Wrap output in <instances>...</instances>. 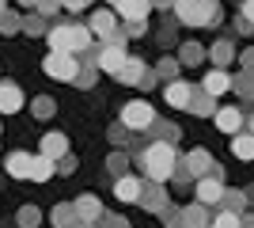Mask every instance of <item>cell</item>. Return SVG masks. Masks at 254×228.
I'll use <instances>...</instances> for the list:
<instances>
[{
  "label": "cell",
  "instance_id": "obj_13",
  "mask_svg": "<svg viewBox=\"0 0 254 228\" xmlns=\"http://www.w3.org/2000/svg\"><path fill=\"white\" fill-rule=\"evenodd\" d=\"M114 194L122 198V202H140L144 183H140L137 175H118V179H114Z\"/></svg>",
  "mask_w": 254,
  "mask_h": 228
},
{
  "label": "cell",
  "instance_id": "obj_30",
  "mask_svg": "<svg viewBox=\"0 0 254 228\" xmlns=\"http://www.w3.org/2000/svg\"><path fill=\"white\" fill-rule=\"evenodd\" d=\"M38 221H42L38 206H23V209H19V228H34Z\"/></svg>",
  "mask_w": 254,
  "mask_h": 228
},
{
  "label": "cell",
  "instance_id": "obj_37",
  "mask_svg": "<svg viewBox=\"0 0 254 228\" xmlns=\"http://www.w3.org/2000/svg\"><path fill=\"white\" fill-rule=\"evenodd\" d=\"M34 11H42V15H53V11H61V0H38V8Z\"/></svg>",
  "mask_w": 254,
  "mask_h": 228
},
{
  "label": "cell",
  "instance_id": "obj_12",
  "mask_svg": "<svg viewBox=\"0 0 254 228\" xmlns=\"http://www.w3.org/2000/svg\"><path fill=\"white\" fill-rule=\"evenodd\" d=\"M212 122H216V130H224V133H239L243 130V110L239 107H216V114H212Z\"/></svg>",
  "mask_w": 254,
  "mask_h": 228
},
{
  "label": "cell",
  "instance_id": "obj_44",
  "mask_svg": "<svg viewBox=\"0 0 254 228\" xmlns=\"http://www.w3.org/2000/svg\"><path fill=\"white\" fill-rule=\"evenodd\" d=\"M23 8H38V0H19Z\"/></svg>",
  "mask_w": 254,
  "mask_h": 228
},
{
  "label": "cell",
  "instance_id": "obj_11",
  "mask_svg": "<svg viewBox=\"0 0 254 228\" xmlns=\"http://www.w3.org/2000/svg\"><path fill=\"white\" fill-rule=\"evenodd\" d=\"M114 11H118V15H122L126 23H140V19H148L152 0H118Z\"/></svg>",
  "mask_w": 254,
  "mask_h": 228
},
{
  "label": "cell",
  "instance_id": "obj_28",
  "mask_svg": "<svg viewBox=\"0 0 254 228\" xmlns=\"http://www.w3.org/2000/svg\"><path fill=\"white\" fill-rule=\"evenodd\" d=\"M179 61H182V65H201V61H205V46L186 42V46H182V54H179Z\"/></svg>",
  "mask_w": 254,
  "mask_h": 228
},
{
  "label": "cell",
  "instance_id": "obj_41",
  "mask_svg": "<svg viewBox=\"0 0 254 228\" xmlns=\"http://www.w3.org/2000/svg\"><path fill=\"white\" fill-rule=\"evenodd\" d=\"M239 228H254V213H239Z\"/></svg>",
  "mask_w": 254,
  "mask_h": 228
},
{
  "label": "cell",
  "instance_id": "obj_40",
  "mask_svg": "<svg viewBox=\"0 0 254 228\" xmlns=\"http://www.w3.org/2000/svg\"><path fill=\"white\" fill-rule=\"evenodd\" d=\"M243 19L254 27V0H247V4H243Z\"/></svg>",
  "mask_w": 254,
  "mask_h": 228
},
{
  "label": "cell",
  "instance_id": "obj_25",
  "mask_svg": "<svg viewBox=\"0 0 254 228\" xmlns=\"http://www.w3.org/2000/svg\"><path fill=\"white\" fill-rule=\"evenodd\" d=\"M212 61H216V69H228L235 61V46L228 42V38H220V42L212 46Z\"/></svg>",
  "mask_w": 254,
  "mask_h": 228
},
{
  "label": "cell",
  "instance_id": "obj_39",
  "mask_svg": "<svg viewBox=\"0 0 254 228\" xmlns=\"http://www.w3.org/2000/svg\"><path fill=\"white\" fill-rule=\"evenodd\" d=\"M72 167H76V160H72V156H61V163H57V171H61V175H68Z\"/></svg>",
  "mask_w": 254,
  "mask_h": 228
},
{
  "label": "cell",
  "instance_id": "obj_23",
  "mask_svg": "<svg viewBox=\"0 0 254 228\" xmlns=\"http://www.w3.org/2000/svg\"><path fill=\"white\" fill-rule=\"evenodd\" d=\"M53 171H57V160H50V156H34L31 160V179L34 183H46Z\"/></svg>",
  "mask_w": 254,
  "mask_h": 228
},
{
  "label": "cell",
  "instance_id": "obj_47",
  "mask_svg": "<svg viewBox=\"0 0 254 228\" xmlns=\"http://www.w3.org/2000/svg\"><path fill=\"white\" fill-rule=\"evenodd\" d=\"M106 4H118V0H106Z\"/></svg>",
  "mask_w": 254,
  "mask_h": 228
},
{
  "label": "cell",
  "instance_id": "obj_31",
  "mask_svg": "<svg viewBox=\"0 0 254 228\" xmlns=\"http://www.w3.org/2000/svg\"><path fill=\"white\" fill-rule=\"evenodd\" d=\"M212 228H239V213H235V209H224L220 217H212Z\"/></svg>",
  "mask_w": 254,
  "mask_h": 228
},
{
  "label": "cell",
  "instance_id": "obj_9",
  "mask_svg": "<svg viewBox=\"0 0 254 228\" xmlns=\"http://www.w3.org/2000/svg\"><path fill=\"white\" fill-rule=\"evenodd\" d=\"M87 27H91V34H95V38L110 42V38L118 34V15H114L110 8H99L95 15H91V23H87Z\"/></svg>",
  "mask_w": 254,
  "mask_h": 228
},
{
  "label": "cell",
  "instance_id": "obj_48",
  "mask_svg": "<svg viewBox=\"0 0 254 228\" xmlns=\"http://www.w3.org/2000/svg\"><path fill=\"white\" fill-rule=\"evenodd\" d=\"M0 8H4V0H0Z\"/></svg>",
  "mask_w": 254,
  "mask_h": 228
},
{
  "label": "cell",
  "instance_id": "obj_1",
  "mask_svg": "<svg viewBox=\"0 0 254 228\" xmlns=\"http://www.w3.org/2000/svg\"><path fill=\"white\" fill-rule=\"evenodd\" d=\"M46 42H50V50H61V54H87L95 46V34L87 23H57V27H50Z\"/></svg>",
  "mask_w": 254,
  "mask_h": 228
},
{
  "label": "cell",
  "instance_id": "obj_21",
  "mask_svg": "<svg viewBox=\"0 0 254 228\" xmlns=\"http://www.w3.org/2000/svg\"><path fill=\"white\" fill-rule=\"evenodd\" d=\"M182 225H186V228H209L212 217L205 213L201 202H197V206H186V209H182Z\"/></svg>",
  "mask_w": 254,
  "mask_h": 228
},
{
  "label": "cell",
  "instance_id": "obj_46",
  "mask_svg": "<svg viewBox=\"0 0 254 228\" xmlns=\"http://www.w3.org/2000/svg\"><path fill=\"white\" fill-rule=\"evenodd\" d=\"M251 130H254V114H251Z\"/></svg>",
  "mask_w": 254,
  "mask_h": 228
},
{
  "label": "cell",
  "instance_id": "obj_34",
  "mask_svg": "<svg viewBox=\"0 0 254 228\" xmlns=\"http://www.w3.org/2000/svg\"><path fill=\"white\" fill-rule=\"evenodd\" d=\"M95 69L99 65H84V69H80V76H76V84H80V87H91V84H95Z\"/></svg>",
  "mask_w": 254,
  "mask_h": 228
},
{
  "label": "cell",
  "instance_id": "obj_29",
  "mask_svg": "<svg viewBox=\"0 0 254 228\" xmlns=\"http://www.w3.org/2000/svg\"><path fill=\"white\" fill-rule=\"evenodd\" d=\"M23 31H27V34H46V15H42V11L27 15V19H23Z\"/></svg>",
  "mask_w": 254,
  "mask_h": 228
},
{
  "label": "cell",
  "instance_id": "obj_33",
  "mask_svg": "<svg viewBox=\"0 0 254 228\" xmlns=\"http://www.w3.org/2000/svg\"><path fill=\"white\" fill-rule=\"evenodd\" d=\"M53 110H57V107H53V99H34V118H53Z\"/></svg>",
  "mask_w": 254,
  "mask_h": 228
},
{
  "label": "cell",
  "instance_id": "obj_2",
  "mask_svg": "<svg viewBox=\"0 0 254 228\" xmlns=\"http://www.w3.org/2000/svg\"><path fill=\"white\" fill-rule=\"evenodd\" d=\"M140 167L148 175L152 183H167L175 167H179V156H175V145L171 141H152L148 149L140 152Z\"/></svg>",
  "mask_w": 254,
  "mask_h": 228
},
{
  "label": "cell",
  "instance_id": "obj_17",
  "mask_svg": "<svg viewBox=\"0 0 254 228\" xmlns=\"http://www.w3.org/2000/svg\"><path fill=\"white\" fill-rule=\"evenodd\" d=\"M163 99H167L171 107H190L193 87H190V84H182V80H171V84H167V91H163Z\"/></svg>",
  "mask_w": 254,
  "mask_h": 228
},
{
  "label": "cell",
  "instance_id": "obj_14",
  "mask_svg": "<svg viewBox=\"0 0 254 228\" xmlns=\"http://www.w3.org/2000/svg\"><path fill=\"white\" fill-rule=\"evenodd\" d=\"M50 221L57 228H84V221H80V213H76V202H61V206H53Z\"/></svg>",
  "mask_w": 254,
  "mask_h": 228
},
{
  "label": "cell",
  "instance_id": "obj_6",
  "mask_svg": "<svg viewBox=\"0 0 254 228\" xmlns=\"http://www.w3.org/2000/svg\"><path fill=\"white\" fill-rule=\"evenodd\" d=\"M122 126H126V130L144 133V130H152V126H156V110H152L144 99H133V103H126V107H122Z\"/></svg>",
  "mask_w": 254,
  "mask_h": 228
},
{
  "label": "cell",
  "instance_id": "obj_45",
  "mask_svg": "<svg viewBox=\"0 0 254 228\" xmlns=\"http://www.w3.org/2000/svg\"><path fill=\"white\" fill-rule=\"evenodd\" d=\"M247 202H254V186H247Z\"/></svg>",
  "mask_w": 254,
  "mask_h": 228
},
{
  "label": "cell",
  "instance_id": "obj_43",
  "mask_svg": "<svg viewBox=\"0 0 254 228\" xmlns=\"http://www.w3.org/2000/svg\"><path fill=\"white\" fill-rule=\"evenodd\" d=\"M243 65H247V69H254V50H247V54H243Z\"/></svg>",
  "mask_w": 254,
  "mask_h": 228
},
{
  "label": "cell",
  "instance_id": "obj_26",
  "mask_svg": "<svg viewBox=\"0 0 254 228\" xmlns=\"http://www.w3.org/2000/svg\"><path fill=\"white\" fill-rule=\"evenodd\" d=\"M23 31V15L15 8H4L0 11V34H19Z\"/></svg>",
  "mask_w": 254,
  "mask_h": 228
},
{
  "label": "cell",
  "instance_id": "obj_36",
  "mask_svg": "<svg viewBox=\"0 0 254 228\" xmlns=\"http://www.w3.org/2000/svg\"><path fill=\"white\" fill-rule=\"evenodd\" d=\"M106 167H110L114 175H126V156H122V152H114V156L106 160Z\"/></svg>",
  "mask_w": 254,
  "mask_h": 228
},
{
  "label": "cell",
  "instance_id": "obj_5",
  "mask_svg": "<svg viewBox=\"0 0 254 228\" xmlns=\"http://www.w3.org/2000/svg\"><path fill=\"white\" fill-rule=\"evenodd\" d=\"M46 76H53V80H64V84H72L76 76H80V61H76V54H61V50H50V57H46Z\"/></svg>",
  "mask_w": 254,
  "mask_h": 228
},
{
  "label": "cell",
  "instance_id": "obj_16",
  "mask_svg": "<svg viewBox=\"0 0 254 228\" xmlns=\"http://www.w3.org/2000/svg\"><path fill=\"white\" fill-rule=\"evenodd\" d=\"M19 107H23V91H19V84L4 80V84H0V114H15Z\"/></svg>",
  "mask_w": 254,
  "mask_h": 228
},
{
  "label": "cell",
  "instance_id": "obj_8",
  "mask_svg": "<svg viewBox=\"0 0 254 228\" xmlns=\"http://www.w3.org/2000/svg\"><path fill=\"white\" fill-rule=\"evenodd\" d=\"M197 202H201V206H216V202H224V183H220V171H216V167L197 179Z\"/></svg>",
  "mask_w": 254,
  "mask_h": 228
},
{
  "label": "cell",
  "instance_id": "obj_10",
  "mask_svg": "<svg viewBox=\"0 0 254 228\" xmlns=\"http://www.w3.org/2000/svg\"><path fill=\"white\" fill-rule=\"evenodd\" d=\"M201 87L209 91L212 99H216V95H228V91L235 87V76L228 73V69H209V73H205V84H201Z\"/></svg>",
  "mask_w": 254,
  "mask_h": 228
},
{
  "label": "cell",
  "instance_id": "obj_35",
  "mask_svg": "<svg viewBox=\"0 0 254 228\" xmlns=\"http://www.w3.org/2000/svg\"><path fill=\"white\" fill-rule=\"evenodd\" d=\"M247 206V194H224V209H235V213H243Z\"/></svg>",
  "mask_w": 254,
  "mask_h": 228
},
{
  "label": "cell",
  "instance_id": "obj_19",
  "mask_svg": "<svg viewBox=\"0 0 254 228\" xmlns=\"http://www.w3.org/2000/svg\"><path fill=\"white\" fill-rule=\"evenodd\" d=\"M114 76H118V80H122V84H140V80L148 76V65H144L140 57H137V61L129 57V61H126V65H122V69H118Z\"/></svg>",
  "mask_w": 254,
  "mask_h": 228
},
{
  "label": "cell",
  "instance_id": "obj_4",
  "mask_svg": "<svg viewBox=\"0 0 254 228\" xmlns=\"http://www.w3.org/2000/svg\"><path fill=\"white\" fill-rule=\"evenodd\" d=\"M95 61H99V69H103V73H110V76H114L118 69H122V65L129 61V54H126V34H114L110 42H103V46H99Z\"/></svg>",
  "mask_w": 254,
  "mask_h": 228
},
{
  "label": "cell",
  "instance_id": "obj_7",
  "mask_svg": "<svg viewBox=\"0 0 254 228\" xmlns=\"http://www.w3.org/2000/svg\"><path fill=\"white\" fill-rule=\"evenodd\" d=\"M179 171H186V179H201V175L212 171V156H209L205 149H190L186 156H182Z\"/></svg>",
  "mask_w": 254,
  "mask_h": 228
},
{
  "label": "cell",
  "instance_id": "obj_42",
  "mask_svg": "<svg viewBox=\"0 0 254 228\" xmlns=\"http://www.w3.org/2000/svg\"><path fill=\"white\" fill-rule=\"evenodd\" d=\"M152 8H175V0H152Z\"/></svg>",
  "mask_w": 254,
  "mask_h": 228
},
{
  "label": "cell",
  "instance_id": "obj_3",
  "mask_svg": "<svg viewBox=\"0 0 254 228\" xmlns=\"http://www.w3.org/2000/svg\"><path fill=\"white\" fill-rule=\"evenodd\" d=\"M175 15L186 27H209L220 19V4L216 0H175Z\"/></svg>",
  "mask_w": 254,
  "mask_h": 228
},
{
  "label": "cell",
  "instance_id": "obj_15",
  "mask_svg": "<svg viewBox=\"0 0 254 228\" xmlns=\"http://www.w3.org/2000/svg\"><path fill=\"white\" fill-rule=\"evenodd\" d=\"M31 152H8V160H4V171L11 179H31Z\"/></svg>",
  "mask_w": 254,
  "mask_h": 228
},
{
  "label": "cell",
  "instance_id": "obj_20",
  "mask_svg": "<svg viewBox=\"0 0 254 228\" xmlns=\"http://www.w3.org/2000/svg\"><path fill=\"white\" fill-rule=\"evenodd\" d=\"M42 156H50V160L68 156V141H64V133H46V137H42Z\"/></svg>",
  "mask_w": 254,
  "mask_h": 228
},
{
  "label": "cell",
  "instance_id": "obj_27",
  "mask_svg": "<svg viewBox=\"0 0 254 228\" xmlns=\"http://www.w3.org/2000/svg\"><path fill=\"white\" fill-rule=\"evenodd\" d=\"M190 110H193V114H216V107H212V95L205 91V87H201V91H193Z\"/></svg>",
  "mask_w": 254,
  "mask_h": 228
},
{
  "label": "cell",
  "instance_id": "obj_38",
  "mask_svg": "<svg viewBox=\"0 0 254 228\" xmlns=\"http://www.w3.org/2000/svg\"><path fill=\"white\" fill-rule=\"evenodd\" d=\"M87 4H91V0H61V8H64V11H84Z\"/></svg>",
  "mask_w": 254,
  "mask_h": 228
},
{
  "label": "cell",
  "instance_id": "obj_22",
  "mask_svg": "<svg viewBox=\"0 0 254 228\" xmlns=\"http://www.w3.org/2000/svg\"><path fill=\"white\" fill-rule=\"evenodd\" d=\"M140 206L144 209H167V190H159V183H152V186H144V194H140Z\"/></svg>",
  "mask_w": 254,
  "mask_h": 228
},
{
  "label": "cell",
  "instance_id": "obj_18",
  "mask_svg": "<svg viewBox=\"0 0 254 228\" xmlns=\"http://www.w3.org/2000/svg\"><path fill=\"white\" fill-rule=\"evenodd\" d=\"M76 213H80V221H84V225H95V221H103V206H99V198H91V194L76 198Z\"/></svg>",
  "mask_w": 254,
  "mask_h": 228
},
{
  "label": "cell",
  "instance_id": "obj_32",
  "mask_svg": "<svg viewBox=\"0 0 254 228\" xmlns=\"http://www.w3.org/2000/svg\"><path fill=\"white\" fill-rule=\"evenodd\" d=\"M159 76H163V80H167V76H179V69H182V61L179 57H163V61H159Z\"/></svg>",
  "mask_w": 254,
  "mask_h": 228
},
{
  "label": "cell",
  "instance_id": "obj_24",
  "mask_svg": "<svg viewBox=\"0 0 254 228\" xmlns=\"http://www.w3.org/2000/svg\"><path fill=\"white\" fill-rule=\"evenodd\" d=\"M232 152H235V160H254V133H235Z\"/></svg>",
  "mask_w": 254,
  "mask_h": 228
}]
</instances>
